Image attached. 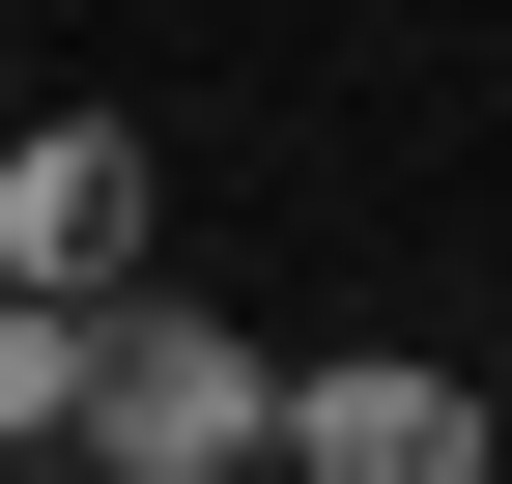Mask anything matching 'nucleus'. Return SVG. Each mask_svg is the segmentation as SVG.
Here are the masks:
<instances>
[{"label": "nucleus", "mask_w": 512, "mask_h": 484, "mask_svg": "<svg viewBox=\"0 0 512 484\" xmlns=\"http://www.w3.org/2000/svg\"><path fill=\"white\" fill-rule=\"evenodd\" d=\"M285 456H313V484H512L484 371H427V342H342V371H285Z\"/></svg>", "instance_id": "f03ea898"}, {"label": "nucleus", "mask_w": 512, "mask_h": 484, "mask_svg": "<svg viewBox=\"0 0 512 484\" xmlns=\"http://www.w3.org/2000/svg\"><path fill=\"white\" fill-rule=\"evenodd\" d=\"M86 428V285H0V456Z\"/></svg>", "instance_id": "20e7f679"}, {"label": "nucleus", "mask_w": 512, "mask_h": 484, "mask_svg": "<svg viewBox=\"0 0 512 484\" xmlns=\"http://www.w3.org/2000/svg\"><path fill=\"white\" fill-rule=\"evenodd\" d=\"M143 257V143H114V114H29V143H0V285H114Z\"/></svg>", "instance_id": "7ed1b4c3"}, {"label": "nucleus", "mask_w": 512, "mask_h": 484, "mask_svg": "<svg viewBox=\"0 0 512 484\" xmlns=\"http://www.w3.org/2000/svg\"><path fill=\"white\" fill-rule=\"evenodd\" d=\"M86 484H256L285 456V371L200 314V285H86V428H57Z\"/></svg>", "instance_id": "f257e3e1"}]
</instances>
